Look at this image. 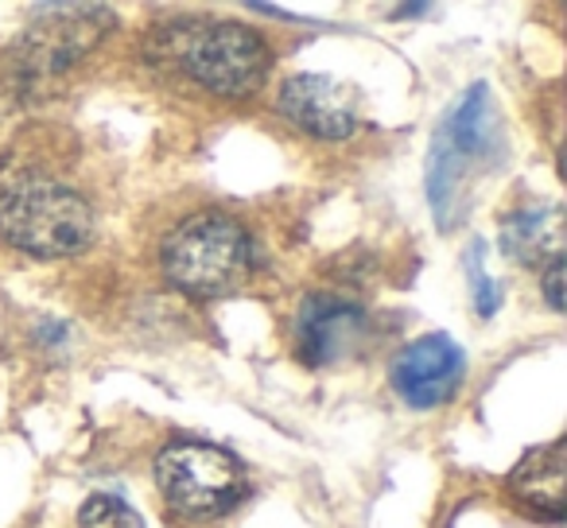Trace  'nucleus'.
<instances>
[{"label":"nucleus","instance_id":"nucleus-11","mask_svg":"<svg viewBox=\"0 0 567 528\" xmlns=\"http://www.w3.org/2000/svg\"><path fill=\"white\" fill-rule=\"evenodd\" d=\"M567 443L551 439L544 447H533L509 474L513 497H520L533 509L548 517H564L567 509Z\"/></svg>","mask_w":567,"mask_h":528},{"label":"nucleus","instance_id":"nucleus-7","mask_svg":"<svg viewBox=\"0 0 567 528\" xmlns=\"http://www.w3.org/2000/svg\"><path fill=\"white\" fill-rule=\"evenodd\" d=\"M463 370V350L447 334H424L393 358V389L412 408H435L455 396Z\"/></svg>","mask_w":567,"mask_h":528},{"label":"nucleus","instance_id":"nucleus-2","mask_svg":"<svg viewBox=\"0 0 567 528\" xmlns=\"http://www.w3.org/2000/svg\"><path fill=\"white\" fill-rule=\"evenodd\" d=\"M164 48L203 90L221 97H249L265 86L272 51L260 32L234 20H187L164 35Z\"/></svg>","mask_w":567,"mask_h":528},{"label":"nucleus","instance_id":"nucleus-3","mask_svg":"<svg viewBox=\"0 0 567 528\" xmlns=\"http://www.w3.org/2000/svg\"><path fill=\"white\" fill-rule=\"evenodd\" d=\"M497 148V117L489 105V90L474 86L458 97V105L435 128L432 156H427V198H432L435 226L451 229L458 218V198L471 179V167Z\"/></svg>","mask_w":567,"mask_h":528},{"label":"nucleus","instance_id":"nucleus-9","mask_svg":"<svg viewBox=\"0 0 567 528\" xmlns=\"http://www.w3.org/2000/svg\"><path fill=\"white\" fill-rule=\"evenodd\" d=\"M40 32L28 48L35 71H63L113 28V12L97 4H59V9H40Z\"/></svg>","mask_w":567,"mask_h":528},{"label":"nucleus","instance_id":"nucleus-1","mask_svg":"<svg viewBox=\"0 0 567 528\" xmlns=\"http://www.w3.org/2000/svg\"><path fill=\"white\" fill-rule=\"evenodd\" d=\"M0 237L32 257H71L94 237V210L55 175H12L0 183Z\"/></svg>","mask_w":567,"mask_h":528},{"label":"nucleus","instance_id":"nucleus-13","mask_svg":"<svg viewBox=\"0 0 567 528\" xmlns=\"http://www.w3.org/2000/svg\"><path fill=\"white\" fill-rule=\"evenodd\" d=\"M471 288H474V303H478V315H494L497 303H502V288L489 280L486 265H482V245H474V257H471Z\"/></svg>","mask_w":567,"mask_h":528},{"label":"nucleus","instance_id":"nucleus-10","mask_svg":"<svg viewBox=\"0 0 567 528\" xmlns=\"http://www.w3.org/2000/svg\"><path fill=\"white\" fill-rule=\"evenodd\" d=\"M564 210L556 203H533L513 210L502 221V249L520 265L544 269L551 260H564Z\"/></svg>","mask_w":567,"mask_h":528},{"label":"nucleus","instance_id":"nucleus-6","mask_svg":"<svg viewBox=\"0 0 567 528\" xmlns=\"http://www.w3.org/2000/svg\"><path fill=\"white\" fill-rule=\"evenodd\" d=\"M370 342V315L347 296H308L296 315V350L308 365L358 358Z\"/></svg>","mask_w":567,"mask_h":528},{"label":"nucleus","instance_id":"nucleus-8","mask_svg":"<svg viewBox=\"0 0 567 528\" xmlns=\"http://www.w3.org/2000/svg\"><path fill=\"white\" fill-rule=\"evenodd\" d=\"M280 113L303 133L342 141L358 125V97L331 74H292L280 86Z\"/></svg>","mask_w":567,"mask_h":528},{"label":"nucleus","instance_id":"nucleus-12","mask_svg":"<svg viewBox=\"0 0 567 528\" xmlns=\"http://www.w3.org/2000/svg\"><path fill=\"white\" fill-rule=\"evenodd\" d=\"M82 528H144L141 513L117 494H94L79 513Z\"/></svg>","mask_w":567,"mask_h":528},{"label":"nucleus","instance_id":"nucleus-14","mask_svg":"<svg viewBox=\"0 0 567 528\" xmlns=\"http://www.w3.org/2000/svg\"><path fill=\"white\" fill-rule=\"evenodd\" d=\"M544 300H548L551 311H564V260H551V265H544Z\"/></svg>","mask_w":567,"mask_h":528},{"label":"nucleus","instance_id":"nucleus-5","mask_svg":"<svg viewBox=\"0 0 567 528\" xmlns=\"http://www.w3.org/2000/svg\"><path fill=\"white\" fill-rule=\"evenodd\" d=\"M156 486L183 517H214L241 497V466L214 443H175L156 458Z\"/></svg>","mask_w":567,"mask_h":528},{"label":"nucleus","instance_id":"nucleus-4","mask_svg":"<svg viewBox=\"0 0 567 528\" xmlns=\"http://www.w3.org/2000/svg\"><path fill=\"white\" fill-rule=\"evenodd\" d=\"M249 241L234 218L218 210H206L187 218L164 241L159 265L164 277L187 296H218L241 277Z\"/></svg>","mask_w":567,"mask_h":528}]
</instances>
